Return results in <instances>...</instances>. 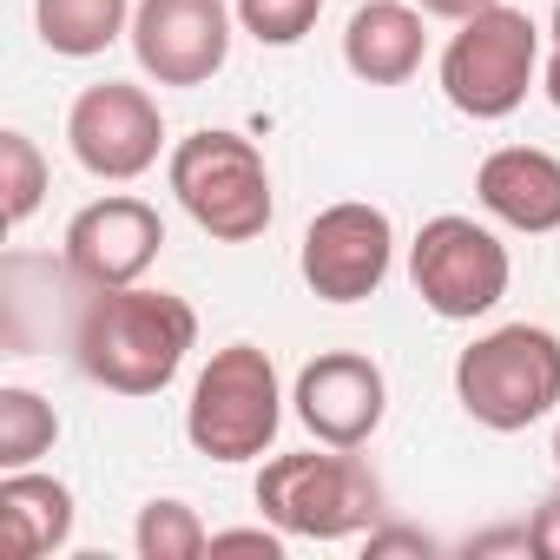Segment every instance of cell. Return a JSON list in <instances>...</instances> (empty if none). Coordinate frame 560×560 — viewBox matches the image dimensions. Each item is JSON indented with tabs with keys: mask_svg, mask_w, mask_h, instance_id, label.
I'll list each match as a JSON object with an SVG mask.
<instances>
[{
	"mask_svg": "<svg viewBox=\"0 0 560 560\" xmlns=\"http://www.w3.org/2000/svg\"><path fill=\"white\" fill-rule=\"evenodd\" d=\"M191 350H198V311L185 298L145 291V284L93 291V304L80 311V330H73V357H80L86 383H100L113 396L172 389V376L185 370Z\"/></svg>",
	"mask_w": 560,
	"mask_h": 560,
	"instance_id": "1",
	"label": "cell"
},
{
	"mask_svg": "<svg viewBox=\"0 0 560 560\" xmlns=\"http://www.w3.org/2000/svg\"><path fill=\"white\" fill-rule=\"evenodd\" d=\"M455 402L494 435H521L560 409V337L540 324H501L455 357Z\"/></svg>",
	"mask_w": 560,
	"mask_h": 560,
	"instance_id": "2",
	"label": "cell"
},
{
	"mask_svg": "<svg viewBox=\"0 0 560 560\" xmlns=\"http://www.w3.org/2000/svg\"><path fill=\"white\" fill-rule=\"evenodd\" d=\"M165 178H172V198L185 205V218L218 237V244H250L270 231V172H264V152L244 139V132H191L172 145L165 159Z\"/></svg>",
	"mask_w": 560,
	"mask_h": 560,
	"instance_id": "3",
	"label": "cell"
},
{
	"mask_svg": "<svg viewBox=\"0 0 560 560\" xmlns=\"http://www.w3.org/2000/svg\"><path fill=\"white\" fill-rule=\"evenodd\" d=\"M257 508L270 527H284L291 540H350L370 534L383 514V488L376 475L350 455H277L257 475Z\"/></svg>",
	"mask_w": 560,
	"mask_h": 560,
	"instance_id": "4",
	"label": "cell"
},
{
	"mask_svg": "<svg viewBox=\"0 0 560 560\" xmlns=\"http://www.w3.org/2000/svg\"><path fill=\"white\" fill-rule=\"evenodd\" d=\"M284 422V389H277V363L257 343H224L191 383L185 402V435L211 462H257L277 442Z\"/></svg>",
	"mask_w": 560,
	"mask_h": 560,
	"instance_id": "5",
	"label": "cell"
},
{
	"mask_svg": "<svg viewBox=\"0 0 560 560\" xmlns=\"http://www.w3.org/2000/svg\"><path fill=\"white\" fill-rule=\"evenodd\" d=\"M540 73V27L521 8H488L475 21H455V40L442 47V93L468 119H508Z\"/></svg>",
	"mask_w": 560,
	"mask_h": 560,
	"instance_id": "6",
	"label": "cell"
},
{
	"mask_svg": "<svg viewBox=\"0 0 560 560\" xmlns=\"http://www.w3.org/2000/svg\"><path fill=\"white\" fill-rule=\"evenodd\" d=\"M508 277H514L508 244H501L488 224L462 218V211L429 218V224L416 231V244H409V284H416V298H422L435 317H448V324L488 317V311L508 298Z\"/></svg>",
	"mask_w": 560,
	"mask_h": 560,
	"instance_id": "7",
	"label": "cell"
},
{
	"mask_svg": "<svg viewBox=\"0 0 560 560\" xmlns=\"http://www.w3.org/2000/svg\"><path fill=\"white\" fill-rule=\"evenodd\" d=\"M389 264H396V224L370 198L324 205L311 218V231H304V250H298L304 284L324 304H363V298H376L383 277H389Z\"/></svg>",
	"mask_w": 560,
	"mask_h": 560,
	"instance_id": "8",
	"label": "cell"
},
{
	"mask_svg": "<svg viewBox=\"0 0 560 560\" xmlns=\"http://www.w3.org/2000/svg\"><path fill=\"white\" fill-rule=\"evenodd\" d=\"M67 145L73 159L106 178V185H132L159 165L165 152V113L145 86H126V80H100L73 100L67 113Z\"/></svg>",
	"mask_w": 560,
	"mask_h": 560,
	"instance_id": "9",
	"label": "cell"
},
{
	"mask_svg": "<svg viewBox=\"0 0 560 560\" xmlns=\"http://www.w3.org/2000/svg\"><path fill=\"white\" fill-rule=\"evenodd\" d=\"M159 250H165V218H159V205H145L132 191L93 198L67 224V270L80 277L86 291L139 284V277L159 264Z\"/></svg>",
	"mask_w": 560,
	"mask_h": 560,
	"instance_id": "10",
	"label": "cell"
},
{
	"mask_svg": "<svg viewBox=\"0 0 560 560\" xmlns=\"http://www.w3.org/2000/svg\"><path fill=\"white\" fill-rule=\"evenodd\" d=\"M132 54L139 73L159 86H205L231 60V8L224 0H139Z\"/></svg>",
	"mask_w": 560,
	"mask_h": 560,
	"instance_id": "11",
	"label": "cell"
},
{
	"mask_svg": "<svg viewBox=\"0 0 560 560\" xmlns=\"http://www.w3.org/2000/svg\"><path fill=\"white\" fill-rule=\"evenodd\" d=\"M298 422L324 442V448H363L376 429H383V409H389V383L370 357L357 350H324L317 363H304L298 389Z\"/></svg>",
	"mask_w": 560,
	"mask_h": 560,
	"instance_id": "12",
	"label": "cell"
},
{
	"mask_svg": "<svg viewBox=\"0 0 560 560\" xmlns=\"http://www.w3.org/2000/svg\"><path fill=\"white\" fill-rule=\"evenodd\" d=\"M475 198L488 218H501L527 237H547V231H560V159L540 145H501L481 159Z\"/></svg>",
	"mask_w": 560,
	"mask_h": 560,
	"instance_id": "13",
	"label": "cell"
},
{
	"mask_svg": "<svg viewBox=\"0 0 560 560\" xmlns=\"http://www.w3.org/2000/svg\"><path fill=\"white\" fill-rule=\"evenodd\" d=\"M422 54H429L422 8H402V0H357V14L343 27V67L363 86H402V80H416Z\"/></svg>",
	"mask_w": 560,
	"mask_h": 560,
	"instance_id": "14",
	"label": "cell"
},
{
	"mask_svg": "<svg viewBox=\"0 0 560 560\" xmlns=\"http://www.w3.org/2000/svg\"><path fill=\"white\" fill-rule=\"evenodd\" d=\"M73 488L40 475V468H8L0 475V540L14 560H47L73 540Z\"/></svg>",
	"mask_w": 560,
	"mask_h": 560,
	"instance_id": "15",
	"label": "cell"
},
{
	"mask_svg": "<svg viewBox=\"0 0 560 560\" xmlns=\"http://www.w3.org/2000/svg\"><path fill=\"white\" fill-rule=\"evenodd\" d=\"M34 27H40L47 54L93 60L119 34H132V0H34Z\"/></svg>",
	"mask_w": 560,
	"mask_h": 560,
	"instance_id": "16",
	"label": "cell"
},
{
	"mask_svg": "<svg viewBox=\"0 0 560 560\" xmlns=\"http://www.w3.org/2000/svg\"><path fill=\"white\" fill-rule=\"evenodd\" d=\"M60 442V416L40 389L8 383L0 389V468H34L40 455H54Z\"/></svg>",
	"mask_w": 560,
	"mask_h": 560,
	"instance_id": "17",
	"label": "cell"
},
{
	"mask_svg": "<svg viewBox=\"0 0 560 560\" xmlns=\"http://www.w3.org/2000/svg\"><path fill=\"white\" fill-rule=\"evenodd\" d=\"M132 547H139V560H198V553H211V527L198 521L191 501H145Z\"/></svg>",
	"mask_w": 560,
	"mask_h": 560,
	"instance_id": "18",
	"label": "cell"
},
{
	"mask_svg": "<svg viewBox=\"0 0 560 560\" xmlns=\"http://www.w3.org/2000/svg\"><path fill=\"white\" fill-rule=\"evenodd\" d=\"M47 198V152L27 132H0V211L21 231Z\"/></svg>",
	"mask_w": 560,
	"mask_h": 560,
	"instance_id": "19",
	"label": "cell"
},
{
	"mask_svg": "<svg viewBox=\"0 0 560 560\" xmlns=\"http://www.w3.org/2000/svg\"><path fill=\"white\" fill-rule=\"evenodd\" d=\"M324 14V0H237V27L257 47H298Z\"/></svg>",
	"mask_w": 560,
	"mask_h": 560,
	"instance_id": "20",
	"label": "cell"
},
{
	"mask_svg": "<svg viewBox=\"0 0 560 560\" xmlns=\"http://www.w3.org/2000/svg\"><path fill=\"white\" fill-rule=\"evenodd\" d=\"M527 540H534V553H540V560H560V494H547V501L534 508Z\"/></svg>",
	"mask_w": 560,
	"mask_h": 560,
	"instance_id": "21",
	"label": "cell"
},
{
	"mask_svg": "<svg viewBox=\"0 0 560 560\" xmlns=\"http://www.w3.org/2000/svg\"><path fill=\"white\" fill-rule=\"evenodd\" d=\"M383 553H429V534H416V527H370V560H383Z\"/></svg>",
	"mask_w": 560,
	"mask_h": 560,
	"instance_id": "22",
	"label": "cell"
},
{
	"mask_svg": "<svg viewBox=\"0 0 560 560\" xmlns=\"http://www.w3.org/2000/svg\"><path fill=\"white\" fill-rule=\"evenodd\" d=\"M422 14H435V21H475V14H488V8H501V0H416Z\"/></svg>",
	"mask_w": 560,
	"mask_h": 560,
	"instance_id": "23",
	"label": "cell"
},
{
	"mask_svg": "<svg viewBox=\"0 0 560 560\" xmlns=\"http://www.w3.org/2000/svg\"><path fill=\"white\" fill-rule=\"evenodd\" d=\"M540 86H547V100H553V106H560V47H553V54H547V67H540Z\"/></svg>",
	"mask_w": 560,
	"mask_h": 560,
	"instance_id": "24",
	"label": "cell"
},
{
	"mask_svg": "<svg viewBox=\"0 0 560 560\" xmlns=\"http://www.w3.org/2000/svg\"><path fill=\"white\" fill-rule=\"evenodd\" d=\"M553 47H560V8H553Z\"/></svg>",
	"mask_w": 560,
	"mask_h": 560,
	"instance_id": "25",
	"label": "cell"
},
{
	"mask_svg": "<svg viewBox=\"0 0 560 560\" xmlns=\"http://www.w3.org/2000/svg\"><path fill=\"white\" fill-rule=\"evenodd\" d=\"M553 468H560V429H553Z\"/></svg>",
	"mask_w": 560,
	"mask_h": 560,
	"instance_id": "26",
	"label": "cell"
}]
</instances>
